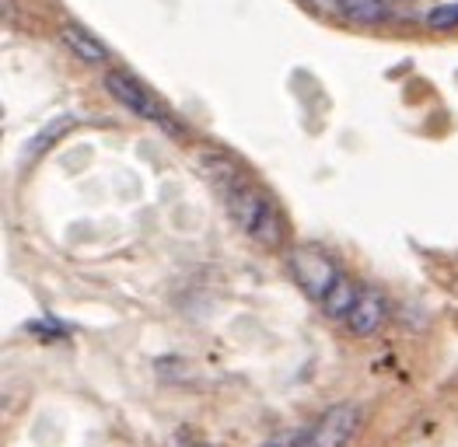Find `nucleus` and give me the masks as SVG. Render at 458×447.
<instances>
[{
    "instance_id": "nucleus-12",
    "label": "nucleus",
    "mask_w": 458,
    "mask_h": 447,
    "mask_svg": "<svg viewBox=\"0 0 458 447\" xmlns=\"http://www.w3.org/2000/svg\"><path fill=\"white\" fill-rule=\"evenodd\" d=\"M190 447H210V444H190Z\"/></svg>"
},
{
    "instance_id": "nucleus-7",
    "label": "nucleus",
    "mask_w": 458,
    "mask_h": 447,
    "mask_svg": "<svg viewBox=\"0 0 458 447\" xmlns=\"http://www.w3.org/2000/svg\"><path fill=\"white\" fill-rule=\"evenodd\" d=\"M336 7L350 21H360V25H378V21L388 18V4L385 0H336Z\"/></svg>"
},
{
    "instance_id": "nucleus-10",
    "label": "nucleus",
    "mask_w": 458,
    "mask_h": 447,
    "mask_svg": "<svg viewBox=\"0 0 458 447\" xmlns=\"http://www.w3.org/2000/svg\"><path fill=\"white\" fill-rule=\"evenodd\" d=\"M427 29L434 32H448V29H458V4H441L427 14Z\"/></svg>"
},
{
    "instance_id": "nucleus-5",
    "label": "nucleus",
    "mask_w": 458,
    "mask_h": 447,
    "mask_svg": "<svg viewBox=\"0 0 458 447\" xmlns=\"http://www.w3.org/2000/svg\"><path fill=\"white\" fill-rule=\"evenodd\" d=\"M385 318H388V304H385L382 294L378 291H360L344 322L353 335H375L385 325Z\"/></svg>"
},
{
    "instance_id": "nucleus-9",
    "label": "nucleus",
    "mask_w": 458,
    "mask_h": 447,
    "mask_svg": "<svg viewBox=\"0 0 458 447\" xmlns=\"http://www.w3.org/2000/svg\"><path fill=\"white\" fill-rule=\"evenodd\" d=\"M71 126H74V119H56V122H49V126H46V130L38 133L36 140H32V144L25 148V157H36V154H42V150L49 148V144H53L56 137H64V133H67Z\"/></svg>"
},
{
    "instance_id": "nucleus-6",
    "label": "nucleus",
    "mask_w": 458,
    "mask_h": 447,
    "mask_svg": "<svg viewBox=\"0 0 458 447\" xmlns=\"http://www.w3.org/2000/svg\"><path fill=\"white\" fill-rule=\"evenodd\" d=\"M60 36H64V42L71 46V53L81 56L84 63H106V46H102L95 36H88L84 29H77V25H64V29H60Z\"/></svg>"
},
{
    "instance_id": "nucleus-4",
    "label": "nucleus",
    "mask_w": 458,
    "mask_h": 447,
    "mask_svg": "<svg viewBox=\"0 0 458 447\" xmlns=\"http://www.w3.org/2000/svg\"><path fill=\"white\" fill-rule=\"evenodd\" d=\"M360 423H364V409L357 402H340V406L322 412L315 419V426H308L305 447H346L357 437Z\"/></svg>"
},
{
    "instance_id": "nucleus-2",
    "label": "nucleus",
    "mask_w": 458,
    "mask_h": 447,
    "mask_svg": "<svg viewBox=\"0 0 458 447\" xmlns=\"http://www.w3.org/2000/svg\"><path fill=\"white\" fill-rule=\"evenodd\" d=\"M106 91L113 95L119 105H126L133 115H140V119H148V122H157L165 133H175V137L182 133V126L165 112V105H161L133 74H126V71H109V74H106Z\"/></svg>"
},
{
    "instance_id": "nucleus-8",
    "label": "nucleus",
    "mask_w": 458,
    "mask_h": 447,
    "mask_svg": "<svg viewBox=\"0 0 458 447\" xmlns=\"http://www.w3.org/2000/svg\"><path fill=\"white\" fill-rule=\"evenodd\" d=\"M357 294H360V291H357L346 276H340V280H336V287L322 298V311H326L329 318H346V315H350V308H353V300H357Z\"/></svg>"
},
{
    "instance_id": "nucleus-11",
    "label": "nucleus",
    "mask_w": 458,
    "mask_h": 447,
    "mask_svg": "<svg viewBox=\"0 0 458 447\" xmlns=\"http://www.w3.org/2000/svg\"><path fill=\"white\" fill-rule=\"evenodd\" d=\"M263 447H305V430H291V434H276Z\"/></svg>"
},
{
    "instance_id": "nucleus-1",
    "label": "nucleus",
    "mask_w": 458,
    "mask_h": 447,
    "mask_svg": "<svg viewBox=\"0 0 458 447\" xmlns=\"http://www.w3.org/2000/svg\"><path fill=\"white\" fill-rule=\"evenodd\" d=\"M207 179L217 186V192L228 203V214L234 217V224L263 249H280L287 238V221L280 214V207L273 203V196L256 186L245 168L228 154H214L207 161Z\"/></svg>"
},
{
    "instance_id": "nucleus-3",
    "label": "nucleus",
    "mask_w": 458,
    "mask_h": 447,
    "mask_svg": "<svg viewBox=\"0 0 458 447\" xmlns=\"http://www.w3.org/2000/svg\"><path fill=\"white\" fill-rule=\"evenodd\" d=\"M287 266H291V276L298 280V287H301L311 300H318V304H322V298L336 287V280L344 276L340 266L329 259L322 249H294Z\"/></svg>"
}]
</instances>
